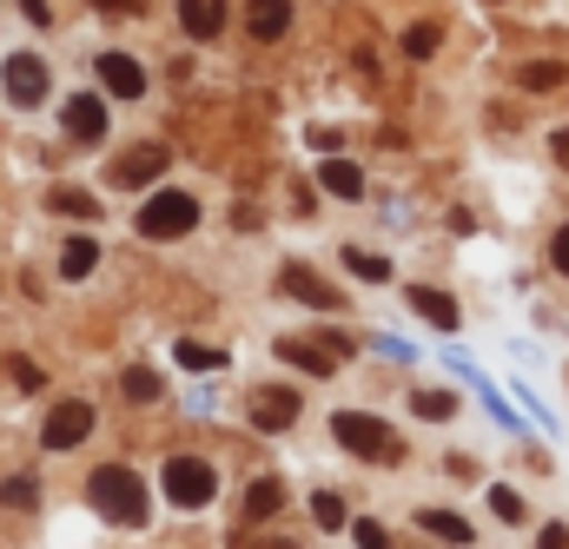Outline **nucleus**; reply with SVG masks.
I'll return each instance as SVG.
<instances>
[{
    "instance_id": "4be33fe9",
    "label": "nucleus",
    "mask_w": 569,
    "mask_h": 549,
    "mask_svg": "<svg viewBox=\"0 0 569 549\" xmlns=\"http://www.w3.org/2000/svg\"><path fill=\"white\" fill-rule=\"evenodd\" d=\"M179 365H186V371H226V351H212V345L186 338V345H179Z\"/></svg>"
},
{
    "instance_id": "7c9ffc66",
    "label": "nucleus",
    "mask_w": 569,
    "mask_h": 549,
    "mask_svg": "<svg viewBox=\"0 0 569 549\" xmlns=\"http://www.w3.org/2000/svg\"><path fill=\"white\" fill-rule=\"evenodd\" d=\"M550 266H557V272L569 278V226L557 232V239H550Z\"/></svg>"
},
{
    "instance_id": "c85d7f7f",
    "label": "nucleus",
    "mask_w": 569,
    "mask_h": 549,
    "mask_svg": "<svg viewBox=\"0 0 569 549\" xmlns=\"http://www.w3.org/2000/svg\"><path fill=\"white\" fill-rule=\"evenodd\" d=\"M490 510H497L503 523H523V497H517V490H503V483L490 490Z\"/></svg>"
},
{
    "instance_id": "9b49d317",
    "label": "nucleus",
    "mask_w": 569,
    "mask_h": 549,
    "mask_svg": "<svg viewBox=\"0 0 569 549\" xmlns=\"http://www.w3.org/2000/svg\"><path fill=\"white\" fill-rule=\"evenodd\" d=\"M179 27H186V40H219L226 0H179Z\"/></svg>"
},
{
    "instance_id": "c756f323",
    "label": "nucleus",
    "mask_w": 569,
    "mask_h": 549,
    "mask_svg": "<svg viewBox=\"0 0 569 549\" xmlns=\"http://www.w3.org/2000/svg\"><path fill=\"white\" fill-rule=\"evenodd\" d=\"M351 537H358V549H391V537H385V530H378V523H371V517H365V523H358V530H351Z\"/></svg>"
},
{
    "instance_id": "cd10ccee",
    "label": "nucleus",
    "mask_w": 569,
    "mask_h": 549,
    "mask_svg": "<svg viewBox=\"0 0 569 549\" xmlns=\"http://www.w3.org/2000/svg\"><path fill=\"white\" fill-rule=\"evenodd\" d=\"M311 517H318V530H345V503H338L331 490H318V497H311Z\"/></svg>"
},
{
    "instance_id": "1a4fd4ad",
    "label": "nucleus",
    "mask_w": 569,
    "mask_h": 549,
    "mask_svg": "<svg viewBox=\"0 0 569 549\" xmlns=\"http://www.w3.org/2000/svg\"><path fill=\"white\" fill-rule=\"evenodd\" d=\"M100 87L120 93V100H140L146 93V67L133 53H100Z\"/></svg>"
},
{
    "instance_id": "4468645a",
    "label": "nucleus",
    "mask_w": 569,
    "mask_h": 549,
    "mask_svg": "<svg viewBox=\"0 0 569 549\" xmlns=\"http://www.w3.org/2000/svg\"><path fill=\"white\" fill-rule=\"evenodd\" d=\"M411 311L437 325V331H457V298L450 291H430V285H411Z\"/></svg>"
},
{
    "instance_id": "f03ea898",
    "label": "nucleus",
    "mask_w": 569,
    "mask_h": 549,
    "mask_svg": "<svg viewBox=\"0 0 569 549\" xmlns=\"http://www.w3.org/2000/svg\"><path fill=\"white\" fill-rule=\"evenodd\" d=\"M133 226H140V239H186L199 226V199L192 192H152Z\"/></svg>"
},
{
    "instance_id": "5701e85b",
    "label": "nucleus",
    "mask_w": 569,
    "mask_h": 549,
    "mask_svg": "<svg viewBox=\"0 0 569 549\" xmlns=\"http://www.w3.org/2000/svg\"><path fill=\"white\" fill-rule=\"evenodd\" d=\"M517 80H523L530 93H550V87H563V67H557V60H530Z\"/></svg>"
},
{
    "instance_id": "b1692460",
    "label": "nucleus",
    "mask_w": 569,
    "mask_h": 549,
    "mask_svg": "<svg viewBox=\"0 0 569 549\" xmlns=\"http://www.w3.org/2000/svg\"><path fill=\"white\" fill-rule=\"evenodd\" d=\"M437 40H443V33H437V20L405 27V53H411V60H430V53H437Z\"/></svg>"
},
{
    "instance_id": "39448f33",
    "label": "nucleus",
    "mask_w": 569,
    "mask_h": 549,
    "mask_svg": "<svg viewBox=\"0 0 569 549\" xmlns=\"http://www.w3.org/2000/svg\"><path fill=\"white\" fill-rule=\"evenodd\" d=\"M279 358L284 365H298V371H311V378H331L338 371V358H351V338H279Z\"/></svg>"
},
{
    "instance_id": "72a5a7b5",
    "label": "nucleus",
    "mask_w": 569,
    "mask_h": 549,
    "mask_svg": "<svg viewBox=\"0 0 569 549\" xmlns=\"http://www.w3.org/2000/svg\"><path fill=\"white\" fill-rule=\"evenodd\" d=\"M100 7H107V13H140L146 0H100Z\"/></svg>"
},
{
    "instance_id": "f257e3e1",
    "label": "nucleus",
    "mask_w": 569,
    "mask_h": 549,
    "mask_svg": "<svg viewBox=\"0 0 569 549\" xmlns=\"http://www.w3.org/2000/svg\"><path fill=\"white\" fill-rule=\"evenodd\" d=\"M87 503H93L107 523H120V530L146 523V483H140V470H127V463H100V470L87 477Z\"/></svg>"
},
{
    "instance_id": "6e6552de",
    "label": "nucleus",
    "mask_w": 569,
    "mask_h": 549,
    "mask_svg": "<svg viewBox=\"0 0 569 549\" xmlns=\"http://www.w3.org/2000/svg\"><path fill=\"white\" fill-rule=\"evenodd\" d=\"M60 120H67V133L80 139V146H100V139H107V107H100V93H73Z\"/></svg>"
},
{
    "instance_id": "dca6fc26",
    "label": "nucleus",
    "mask_w": 569,
    "mask_h": 549,
    "mask_svg": "<svg viewBox=\"0 0 569 549\" xmlns=\"http://www.w3.org/2000/svg\"><path fill=\"white\" fill-rule=\"evenodd\" d=\"M246 27H252V40H279L284 27H291V7L284 0H252L246 7Z\"/></svg>"
},
{
    "instance_id": "393cba45",
    "label": "nucleus",
    "mask_w": 569,
    "mask_h": 549,
    "mask_svg": "<svg viewBox=\"0 0 569 549\" xmlns=\"http://www.w3.org/2000/svg\"><path fill=\"white\" fill-rule=\"evenodd\" d=\"M120 391H127V398H133V405H159V378H152V371H146V365H133V371H127V378H120Z\"/></svg>"
},
{
    "instance_id": "412c9836",
    "label": "nucleus",
    "mask_w": 569,
    "mask_h": 549,
    "mask_svg": "<svg viewBox=\"0 0 569 549\" xmlns=\"http://www.w3.org/2000/svg\"><path fill=\"white\" fill-rule=\"evenodd\" d=\"M53 212H67V219H100V199L80 192V186H67V192H53Z\"/></svg>"
},
{
    "instance_id": "bb28decb",
    "label": "nucleus",
    "mask_w": 569,
    "mask_h": 549,
    "mask_svg": "<svg viewBox=\"0 0 569 549\" xmlns=\"http://www.w3.org/2000/svg\"><path fill=\"white\" fill-rule=\"evenodd\" d=\"M0 503H13V510H33V503H40L33 477H7V483H0Z\"/></svg>"
},
{
    "instance_id": "9d476101",
    "label": "nucleus",
    "mask_w": 569,
    "mask_h": 549,
    "mask_svg": "<svg viewBox=\"0 0 569 549\" xmlns=\"http://www.w3.org/2000/svg\"><path fill=\"white\" fill-rule=\"evenodd\" d=\"M166 146H133L127 159H113V186H152L159 172H166Z\"/></svg>"
},
{
    "instance_id": "f3484780",
    "label": "nucleus",
    "mask_w": 569,
    "mask_h": 549,
    "mask_svg": "<svg viewBox=\"0 0 569 549\" xmlns=\"http://www.w3.org/2000/svg\"><path fill=\"white\" fill-rule=\"evenodd\" d=\"M93 266H100V246H93V239H67V246H60V278L80 285V278H93Z\"/></svg>"
},
{
    "instance_id": "0eeeda50",
    "label": "nucleus",
    "mask_w": 569,
    "mask_h": 549,
    "mask_svg": "<svg viewBox=\"0 0 569 549\" xmlns=\"http://www.w3.org/2000/svg\"><path fill=\"white\" fill-rule=\"evenodd\" d=\"M0 80H7V100H13V107H40V100H47V60H40V53H13Z\"/></svg>"
},
{
    "instance_id": "a211bd4d",
    "label": "nucleus",
    "mask_w": 569,
    "mask_h": 549,
    "mask_svg": "<svg viewBox=\"0 0 569 549\" xmlns=\"http://www.w3.org/2000/svg\"><path fill=\"white\" fill-rule=\"evenodd\" d=\"M345 272L365 278V285H385V278H391V259H378V252H365V246H345Z\"/></svg>"
},
{
    "instance_id": "ddd939ff",
    "label": "nucleus",
    "mask_w": 569,
    "mask_h": 549,
    "mask_svg": "<svg viewBox=\"0 0 569 549\" xmlns=\"http://www.w3.org/2000/svg\"><path fill=\"white\" fill-rule=\"evenodd\" d=\"M279 285L291 291V298L318 305V311H338V291H331V285H325L318 272H305V266H284V278H279Z\"/></svg>"
},
{
    "instance_id": "f8f14e48",
    "label": "nucleus",
    "mask_w": 569,
    "mask_h": 549,
    "mask_svg": "<svg viewBox=\"0 0 569 549\" xmlns=\"http://www.w3.org/2000/svg\"><path fill=\"white\" fill-rule=\"evenodd\" d=\"M252 423H259V430H291V423H298V391H279V385L259 391V398H252Z\"/></svg>"
},
{
    "instance_id": "2f4dec72",
    "label": "nucleus",
    "mask_w": 569,
    "mask_h": 549,
    "mask_svg": "<svg viewBox=\"0 0 569 549\" xmlns=\"http://www.w3.org/2000/svg\"><path fill=\"white\" fill-rule=\"evenodd\" d=\"M20 13H27L33 27H47V20H53V7H47V0H20Z\"/></svg>"
},
{
    "instance_id": "f704fd0d",
    "label": "nucleus",
    "mask_w": 569,
    "mask_h": 549,
    "mask_svg": "<svg viewBox=\"0 0 569 549\" xmlns=\"http://www.w3.org/2000/svg\"><path fill=\"white\" fill-rule=\"evenodd\" d=\"M550 146H557V166H569V133H557Z\"/></svg>"
},
{
    "instance_id": "473e14b6",
    "label": "nucleus",
    "mask_w": 569,
    "mask_h": 549,
    "mask_svg": "<svg viewBox=\"0 0 569 549\" xmlns=\"http://www.w3.org/2000/svg\"><path fill=\"white\" fill-rule=\"evenodd\" d=\"M537 549H569V530H563V523H550V530H543V543H537Z\"/></svg>"
},
{
    "instance_id": "aec40b11",
    "label": "nucleus",
    "mask_w": 569,
    "mask_h": 549,
    "mask_svg": "<svg viewBox=\"0 0 569 549\" xmlns=\"http://www.w3.org/2000/svg\"><path fill=\"white\" fill-rule=\"evenodd\" d=\"M418 523H425L430 537H443V543H470V523L450 517V510H418Z\"/></svg>"
},
{
    "instance_id": "2eb2a0df",
    "label": "nucleus",
    "mask_w": 569,
    "mask_h": 549,
    "mask_svg": "<svg viewBox=\"0 0 569 549\" xmlns=\"http://www.w3.org/2000/svg\"><path fill=\"white\" fill-rule=\"evenodd\" d=\"M318 186H325L331 199H365V172H358L351 159H325V166H318Z\"/></svg>"
},
{
    "instance_id": "a878e982",
    "label": "nucleus",
    "mask_w": 569,
    "mask_h": 549,
    "mask_svg": "<svg viewBox=\"0 0 569 549\" xmlns=\"http://www.w3.org/2000/svg\"><path fill=\"white\" fill-rule=\"evenodd\" d=\"M411 411L430 417V423H443V417H457V398H450V391H418V398H411Z\"/></svg>"
},
{
    "instance_id": "7ed1b4c3",
    "label": "nucleus",
    "mask_w": 569,
    "mask_h": 549,
    "mask_svg": "<svg viewBox=\"0 0 569 549\" xmlns=\"http://www.w3.org/2000/svg\"><path fill=\"white\" fill-rule=\"evenodd\" d=\"M331 437L351 450V457H371V463H398V437L365 411H338L331 417Z\"/></svg>"
},
{
    "instance_id": "423d86ee",
    "label": "nucleus",
    "mask_w": 569,
    "mask_h": 549,
    "mask_svg": "<svg viewBox=\"0 0 569 549\" xmlns=\"http://www.w3.org/2000/svg\"><path fill=\"white\" fill-rule=\"evenodd\" d=\"M87 430H93V405L67 398V405H53V411H47L40 443H47V450H73V443H87Z\"/></svg>"
},
{
    "instance_id": "6ab92c4d",
    "label": "nucleus",
    "mask_w": 569,
    "mask_h": 549,
    "mask_svg": "<svg viewBox=\"0 0 569 549\" xmlns=\"http://www.w3.org/2000/svg\"><path fill=\"white\" fill-rule=\"evenodd\" d=\"M279 503H284V483H279V477H266V483H252V490H246V517H252V523H266Z\"/></svg>"
},
{
    "instance_id": "20e7f679",
    "label": "nucleus",
    "mask_w": 569,
    "mask_h": 549,
    "mask_svg": "<svg viewBox=\"0 0 569 549\" xmlns=\"http://www.w3.org/2000/svg\"><path fill=\"white\" fill-rule=\"evenodd\" d=\"M159 483H166V503H179V510H206L212 490H219L212 463H199V457H172V463L159 470Z\"/></svg>"
}]
</instances>
